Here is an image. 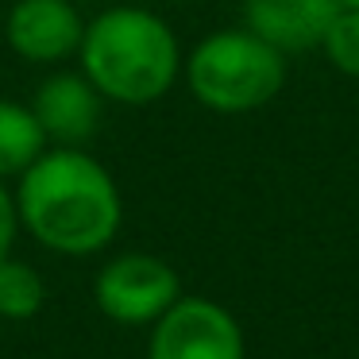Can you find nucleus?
Returning <instances> with one entry per match:
<instances>
[{"label": "nucleus", "instance_id": "obj_1", "mask_svg": "<svg viewBox=\"0 0 359 359\" xmlns=\"http://www.w3.org/2000/svg\"><path fill=\"white\" fill-rule=\"evenodd\" d=\"M16 217L50 251L89 255L116 236L120 197L104 166L62 147L55 155H39L24 170Z\"/></svg>", "mask_w": 359, "mask_h": 359}, {"label": "nucleus", "instance_id": "obj_2", "mask_svg": "<svg viewBox=\"0 0 359 359\" xmlns=\"http://www.w3.org/2000/svg\"><path fill=\"white\" fill-rule=\"evenodd\" d=\"M81 62L97 93L128 104L163 97L178 70V43L163 20L140 8H112L81 32Z\"/></svg>", "mask_w": 359, "mask_h": 359}, {"label": "nucleus", "instance_id": "obj_3", "mask_svg": "<svg viewBox=\"0 0 359 359\" xmlns=\"http://www.w3.org/2000/svg\"><path fill=\"white\" fill-rule=\"evenodd\" d=\"M189 86L209 109L243 112L266 104L282 86V58L259 35L224 32L205 39L189 58Z\"/></svg>", "mask_w": 359, "mask_h": 359}, {"label": "nucleus", "instance_id": "obj_4", "mask_svg": "<svg viewBox=\"0 0 359 359\" xmlns=\"http://www.w3.org/2000/svg\"><path fill=\"white\" fill-rule=\"evenodd\" d=\"M151 359H243V340L220 305L186 297L158 317Z\"/></svg>", "mask_w": 359, "mask_h": 359}, {"label": "nucleus", "instance_id": "obj_5", "mask_svg": "<svg viewBox=\"0 0 359 359\" xmlns=\"http://www.w3.org/2000/svg\"><path fill=\"white\" fill-rule=\"evenodd\" d=\"M97 302L112 320L124 325L158 320L178 302V274L155 255H124L101 271Z\"/></svg>", "mask_w": 359, "mask_h": 359}, {"label": "nucleus", "instance_id": "obj_6", "mask_svg": "<svg viewBox=\"0 0 359 359\" xmlns=\"http://www.w3.org/2000/svg\"><path fill=\"white\" fill-rule=\"evenodd\" d=\"M340 0H248V24L274 50H309L325 43Z\"/></svg>", "mask_w": 359, "mask_h": 359}, {"label": "nucleus", "instance_id": "obj_7", "mask_svg": "<svg viewBox=\"0 0 359 359\" xmlns=\"http://www.w3.org/2000/svg\"><path fill=\"white\" fill-rule=\"evenodd\" d=\"M8 43L32 62H58L81 47V20L66 0H20L8 12Z\"/></svg>", "mask_w": 359, "mask_h": 359}, {"label": "nucleus", "instance_id": "obj_8", "mask_svg": "<svg viewBox=\"0 0 359 359\" xmlns=\"http://www.w3.org/2000/svg\"><path fill=\"white\" fill-rule=\"evenodd\" d=\"M35 120H39L43 135L58 143H81L97 132L101 120V104H97V89L89 78H74V74H58L35 97Z\"/></svg>", "mask_w": 359, "mask_h": 359}, {"label": "nucleus", "instance_id": "obj_9", "mask_svg": "<svg viewBox=\"0 0 359 359\" xmlns=\"http://www.w3.org/2000/svg\"><path fill=\"white\" fill-rule=\"evenodd\" d=\"M43 128L32 109L12 101H0V178L24 174L43 155Z\"/></svg>", "mask_w": 359, "mask_h": 359}, {"label": "nucleus", "instance_id": "obj_10", "mask_svg": "<svg viewBox=\"0 0 359 359\" xmlns=\"http://www.w3.org/2000/svg\"><path fill=\"white\" fill-rule=\"evenodd\" d=\"M43 309V278L27 263L4 259L0 263V317L27 320Z\"/></svg>", "mask_w": 359, "mask_h": 359}, {"label": "nucleus", "instance_id": "obj_11", "mask_svg": "<svg viewBox=\"0 0 359 359\" xmlns=\"http://www.w3.org/2000/svg\"><path fill=\"white\" fill-rule=\"evenodd\" d=\"M325 43H328L332 62L340 66L344 74H359V12L355 8H344L340 16L332 20Z\"/></svg>", "mask_w": 359, "mask_h": 359}, {"label": "nucleus", "instance_id": "obj_12", "mask_svg": "<svg viewBox=\"0 0 359 359\" xmlns=\"http://www.w3.org/2000/svg\"><path fill=\"white\" fill-rule=\"evenodd\" d=\"M16 205H12V197L4 194V186H0V263L8 259V248H12V236H16Z\"/></svg>", "mask_w": 359, "mask_h": 359}, {"label": "nucleus", "instance_id": "obj_13", "mask_svg": "<svg viewBox=\"0 0 359 359\" xmlns=\"http://www.w3.org/2000/svg\"><path fill=\"white\" fill-rule=\"evenodd\" d=\"M340 4H344V8H355L359 12V0H340Z\"/></svg>", "mask_w": 359, "mask_h": 359}]
</instances>
